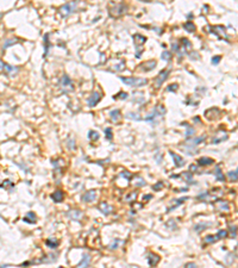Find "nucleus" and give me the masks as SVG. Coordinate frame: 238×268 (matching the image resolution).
I'll return each mask as SVG.
<instances>
[{
    "label": "nucleus",
    "instance_id": "nucleus-42",
    "mask_svg": "<svg viewBox=\"0 0 238 268\" xmlns=\"http://www.w3.org/2000/svg\"><path fill=\"white\" fill-rule=\"evenodd\" d=\"M68 148L72 150H75L76 147H75V141H74V138L68 139Z\"/></svg>",
    "mask_w": 238,
    "mask_h": 268
},
{
    "label": "nucleus",
    "instance_id": "nucleus-37",
    "mask_svg": "<svg viewBox=\"0 0 238 268\" xmlns=\"http://www.w3.org/2000/svg\"><path fill=\"white\" fill-rule=\"evenodd\" d=\"M126 117L130 118V119H133V120H141L142 118L139 117V115H137V113H135V112H129L128 115H126Z\"/></svg>",
    "mask_w": 238,
    "mask_h": 268
},
{
    "label": "nucleus",
    "instance_id": "nucleus-28",
    "mask_svg": "<svg viewBox=\"0 0 238 268\" xmlns=\"http://www.w3.org/2000/svg\"><path fill=\"white\" fill-rule=\"evenodd\" d=\"M123 243V241H120L119 238H114L110 244H108V249H112V250H114V249H117L119 247V244H121Z\"/></svg>",
    "mask_w": 238,
    "mask_h": 268
},
{
    "label": "nucleus",
    "instance_id": "nucleus-10",
    "mask_svg": "<svg viewBox=\"0 0 238 268\" xmlns=\"http://www.w3.org/2000/svg\"><path fill=\"white\" fill-rule=\"evenodd\" d=\"M147 260H148V265H149L150 267H154V266H156V265L158 263L160 256H158L157 254H155V253H148Z\"/></svg>",
    "mask_w": 238,
    "mask_h": 268
},
{
    "label": "nucleus",
    "instance_id": "nucleus-46",
    "mask_svg": "<svg viewBox=\"0 0 238 268\" xmlns=\"http://www.w3.org/2000/svg\"><path fill=\"white\" fill-rule=\"evenodd\" d=\"M136 186H138V187H143V186H145V181H144V179L138 178V179H137V182H136Z\"/></svg>",
    "mask_w": 238,
    "mask_h": 268
},
{
    "label": "nucleus",
    "instance_id": "nucleus-33",
    "mask_svg": "<svg viewBox=\"0 0 238 268\" xmlns=\"http://www.w3.org/2000/svg\"><path fill=\"white\" fill-rule=\"evenodd\" d=\"M216 236H217V238H218V241H219V240H223V238H225L227 236V231L224 230V229H220V230H218Z\"/></svg>",
    "mask_w": 238,
    "mask_h": 268
},
{
    "label": "nucleus",
    "instance_id": "nucleus-57",
    "mask_svg": "<svg viewBox=\"0 0 238 268\" xmlns=\"http://www.w3.org/2000/svg\"><path fill=\"white\" fill-rule=\"evenodd\" d=\"M151 198H152L151 194H149V195H144V197H143V200H147V199H151Z\"/></svg>",
    "mask_w": 238,
    "mask_h": 268
},
{
    "label": "nucleus",
    "instance_id": "nucleus-34",
    "mask_svg": "<svg viewBox=\"0 0 238 268\" xmlns=\"http://www.w3.org/2000/svg\"><path fill=\"white\" fill-rule=\"evenodd\" d=\"M161 59H162L163 61H167V62H169L170 61V59H172V55L169 51H167V50H164L162 54H161Z\"/></svg>",
    "mask_w": 238,
    "mask_h": 268
},
{
    "label": "nucleus",
    "instance_id": "nucleus-11",
    "mask_svg": "<svg viewBox=\"0 0 238 268\" xmlns=\"http://www.w3.org/2000/svg\"><path fill=\"white\" fill-rule=\"evenodd\" d=\"M169 154H170V156L173 157L174 162H175V166L177 167V168H180V167H184V160L180 156V155H177V154H175L173 151H169Z\"/></svg>",
    "mask_w": 238,
    "mask_h": 268
},
{
    "label": "nucleus",
    "instance_id": "nucleus-9",
    "mask_svg": "<svg viewBox=\"0 0 238 268\" xmlns=\"http://www.w3.org/2000/svg\"><path fill=\"white\" fill-rule=\"evenodd\" d=\"M67 217L70 218L72 221L79 222V221L82 218V212L79 211V210H69V211L67 212Z\"/></svg>",
    "mask_w": 238,
    "mask_h": 268
},
{
    "label": "nucleus",
    "instance_id": "nucleus-5",
    "mask_svg": "<svg viewBox=\"0 0 238 268\" xmlns=\"http://www.w3.org/2000/svg\"><path fill=\"white\" fill-rule=\"evenodd\" d=\"M164 113H165V108H164L162 105H158V106L155 107V110H154V112H152L151 115L147 116L144 119L148 120V122H151V120H154L156 117H162Z\"/></svg>",
    "mask_w": 238,
    "mask_h": 268
},
{
    "label": "nucleus",
    "instance_id": "nucleus-25",
    "mask_svg": "<svg viewBox=\"0 0 238 268\" xmlns=\"http://www.w3.org/2000/svg\"><path fill=\"white\" fill-rule=\"evenodd\" d=\"M214 175H216V179L218 181H224V174H223V172L220 169V166L219 164H217L216 166V171H214Z\"/></svg>",
    "mask_w": 238,
    "mask_h": 268
},
{
    "label": "nucleus",
    "instance_id": "nucleus-60",
    "mask_svg": "<svg viewBox=\"0 0 238 268\" xmlns=\"http://www.w3.org/2000/svg\"><path fill=\"white\" fill-rule=\"evenodd\" d=\"M58 268H63V267H58Z\"/></svg>",
    "mask_w": 238,
    "mask_h": 268
},
{
    "label": "nucleus",
    "instance_id": "nucleus-2",
    "mask_svg": "<svg viewBox=\"0 0 238 268\" xmlns=\"http://www.w3.org/2000/svg\"><path fill=\"white\" fill-rule=\"evenodd\" d=\"M76 5H77V2L76 1H73V2H67L65 4L60 11H61V16L62 17H67V16H69L70 13H73L76 9Z\"/></svg>",
    "mask_w": 238,
    "mask_h": 268
},
{
    "label": "nucleus",
    "instance_id": "nucleus-8",
    "mask_svg": "<svg viewBox=\"0 0 238 268\" xmlns=\"http://www.w3.org/2000/svg\"><path fill=\"white\" fill-rule=\"evenodd\" d=\"M169 73H170V69H164L162 72H160V74H158L157 79H156V87H157V88L161 87V85L165 81V79L168 77Z\"/></svg>",
    "mask_w": 238,
    "mask_h": 268
},
{
    "label": "nucleus",
    "instance_id": "nucleus-49",
    "mask_svg": "<svg viewBox=\"0 0 238 268\" xmlns=\"http://www.w3.org/2000/svg\"><path fill=\"white\" fill-rule=\"evenodd\" d=\"M227 135H225L224 137H220V138H214L213 139V144H217V143H219V142H223V141H225V139H227Z\"/></svg>",
    "mask_w": 238,
    "mask_h": 268
},
{
    "label": "nucleus",
    "instance_id": "nucleus-12",
    "mask_svg": "<svg viewBox=\"0 0 238 268\" xmlns=\"http://www.w3.org/2000/svg\"><path fill=\"white\" fill-rule=\"evenodd\" d=\"M208 29H210V32L214 33L217 37H219V33H221L223 36H225V38H227V36L225 35V28L224 26H220V25H218V26H210Z\"/></svg>",
    "mask_w": 238,
    "mask_h": 268
},
{
    "label": "nucleus",
    "instance_id": "nucleus-44",
    "mask_svg": "<svg viewBox=\"0 0 238 268\" xmlns=\"http://www.w3.org/2000/svg\"><path fill=\"white\" fill-rule=\"evenodd\" d=\"M105 134H106V138L107 139H112V129H110V128H106L105 129Z\"/></svg>",
    "mask_w": 238,
    "mask_h": 268
},
{
    "label": "nucleus",
    "instance_id": "nucleus-55",
    "mask_svg": "<svg viewBox=\"0 0 238 268\" xmlns=\"http://www.w3.org/2000/svg\"><path fill=\"white\" fill-rule=\"evenodd\" d=\"M208 197V192H204L198 195V199H203V198H207Z\"/></svg>",
    "mask_w": 238,
    "mask_h": 268
},
{
    "label": "nucleus",
    "instance_id": "nucleus-20",
    "mask_svg": "<svg viewBox=\"0 0 238 268\" xmlns=\"http://www.w3.org/2000/svg\"><path fill=\"white\" fill-rule=\"evenodd\" d=\"M187 199H188V197H182V198H180V199H177V200H175L176 203L174 204L173 206H170V207H168V209H167V212H172V211H174V210H175L176 207H179L180 205H182V204H184V202L187 200Z\"/></svg>",
    "mask_w": 238,
    "mask_h": 268
},
{
    "label": "nucleus",
    "instance_id": "nucleus-59",
    "mask_svg": "<svg viewBox=\"0 0 238 268\" xmlns=\"http://www.w3.org/2000/svg\"><path fill=\"white\" fill-rule=\"evenodd\" d=\"M4 64H5V63H2V61H0V70H1V69H4Z\"/></svg>",
    "mask_w": 238,
    "mask_h": 268
},
{
    "label": "nucleus",
    "instance_id": "nucleus-19",
    "mask_svg": "<svg viewBox=\"0 0 238 268\" xmlns=\"http://www.w3.org/2000/svg\"><path fill=\"white\" fill-rule=\"evenodd\" d=\"M211 225H213L212 223H205V222H201V223H198V224L194 225V231L195 232H201L203 230H205L206 228H208V226H211Z\"/></svg>",
    "mask_w": 238,
    "mask_h": 268
},
{
    "label": "nucleus",
    "instance_id": "nucleus-24",
    "mask_svg": "<svg viewBox=\"0 0 238 268\" xmlns=\"http://www.w3.org/2000/svg\"><path fill=\"white\" fill-rule=\"evenodd\" d=\"M23 221L24 222H26V223H30V224H33V223H36V216L33 212H28L26 216L23 218Z\"/></svg>",
    "mask_w": 238,
    "mask_h": 268
},
{
    "label": "nucleus",
    "instance_id": "nucleus-21",
    "mask_svg": "<svg viewBox=\"0 0 238 268\" xmlns=\"http://www.w3.org/2000/svg\"><path fill=\"white\" fill-rule=\"evenodd\" d=\"M182 125L184 126H186V129H187V131H186V138H191L193 135L195 134V129L193 128V126H191L188 123H182Z\"/></svg>",
    "mask_w": 238,
    "mask_h": 268
},
{
    "label": "nucleus",
    "instance_id": "nucleus-52",
    "mask_svg": "<svg viewBox=\"0 0 238 268\" xmlns=\"http://www.w3.org/2000/svg\"><path fill=\"white\" fill-rule=\"evenodd\" d=\"M172 49H173V51H175V53H179V51H180L177 43H175V42H172Z\"/></svg>",
    "mask_w": 238,
    "mask_h": 268
},
{
    "label": "nucleus",
    "instance_id": "nucleus-43",
    "mask_svg": "<svg viewBox=\"0 0 238 268\" xmlns=\"http://www.w3.org/2000/svg\"><path fill=\"white\" fill-rule=\"evenodd\" d=\"M177 84H172V85H169L168 87H167V91L168 92H176L177 91Z\"/></svg>",
    "mask_w": 238,
    "mask_h": 268
},
{
    "label": "nucleus",
    "instance_id": "nucleus-30",
    "mask_svg": "<svg viewBox=\"0 0 238 268\" xmlns=\"http://www.w3.org/2000/svg\"><path fill=\"white\" fill-rule=\"evenodd\" d=\"M110 118L113 120V122H117L119 118H120V111L119 110H112L110 112Z\"/></svg>",
    "mask_w": 238,
    "mask_h": 268
},
{
    "label": "nucleus",
    "instance_id": "nucleus-16",
    "mask_svg": "<svg viewBox=\"0 0 238 268\" xmlns=\"http://www.w3.org/2000/svg\"><path fill=\"white\" fill-rule=\"evenodd\" d=\"M133 41H135V43H136L137 49H138V48L141 49L142 44H144V43L147 42V37H144V36L141 35V33H136V35L133 36Z\"/></svg>",
    "mask_w": 238,
    "mask_h": 268
},
{
    "label": "nucleus",
    "instance_id": "nucleus-23",
    "mask_svg": "<svg viewBox=\"0 0 238 268\" xmlns=\"http://www.w3.org/2000/svg\"><path fill=\"white\" fill-rule=\"evenodd\" d=\"M198 163H199V166H210V164L214 163V160L211 157H200L198 160Z\"/></svg>",
    "mask_w": 238,
    "mask_h": 268
},
{
    "label": "nucleus",
    "instance_id": "nucleus-51",
    "mask_svg": "<svg viewBox=\"0 0 238 268\" xmlns=\"http://www.w3.org/2000/svg\"><path fill=\"white\" fill-rule=\"evenodd\" d=\"M165 225H167V226H172V230H175V229L177 228V225L174 223L173 219H170V221H169V222H168V223H167Z\"/></svg>",
    "mask_w": 238,
    "mask_h": 268
},
{
    "label": "nucleus",
    "instance_id": "nucleus-17",
    "mask_svg": "<svg viewBox=\"0 0 238 268\" xmlns=\"http://www.w3.org/2000/svg\"><path fill=\"white\" fill-rule=\"evenodd\" d=\"M99 210H100V212H101L102 214L108 216V214L112 212L113 207H112V206H110L107 203H101L100 205H99Z\"/></svg>",
    "mask_w": 238,
    "mask_h": 268
},
{
    "label": "nucleus",
    "instance_id": "nucleus-7",
    "mask_svg": "<svg viewBox=\"0 0 238 268\" xmlns=\"http://www.w3.org/2000/svg\"><path fill=\"white\" fill-rule=\"evenodd\" d=\"M100 99H101V94L99 92H93L87 100V105L89 107H94L100 101Z\"/></svg>",
    "mask_w": 238,
    "mask_h": 268
},
{
    "label": "nucleus",
    "instance_id": "nucleus-48",
    "mask_svg": "<svg viewBox=\"0 0 238 268\" xmlns=\"http://www.w3.org/2000/svg\"><path fill=\"white\" fill-rule=\"evenodd\" d=\"M230 231H231V236L236 238V225H230Z\"/></svg>",
    "mask_w": 238,
    "mask_h": 268
},
{
    "label": "nucleus",
    "instance_id": "nucleus-15",
    "mask_svg": "<svg viewBox=\"0 0 238 268\" xmlns=\"http://www.w3.org/2000/svg\"><path fill=\"white\" fill-rule=\"evenodd\" d=\"M156 64H157V62L151 60V61H148V62L142 63L141 66H139V68H143L144 72H149V70H152L154 68H156Z\"/></svg>",
    "mask_w": 238,
    "mask_h": 268
},
{
    "label": "nucleus",
    "instance_id": "nucleus-56",
    "mask_svg": "<svg viewBox=\"0 0 238 268\" xmlns=\"http://www.w3.org/2000/svg\"><path fill=\"white\" fill-rule=\"evenodd\" d=\"M191 57H192V60H194V57L199 59V55H198V54H195V53H192V54H191ZM196 59H195V60H196Z\"/></svg>",
    "mask_w": 238,
    "mask_h": 268
},
{
    "label": "nucleus",
    "instance_id": "nucleus-40",
    "mask_svg": "<svg viewBox=\"0 0 238 268\" xmlns=\"http://www.w3.org/2000/svg\"><path fill=\"white\" fill-rule=\"evenodd\" d=\"M227 175H229V178H230L232 181H235V182L237 181V169L233 172H229Z\"/></svg>",
    "mask_w": 238,
    "mask_h": 268
},
{
    "label": "nucleus",
    "instance_id": "nucleus-13",
    "mask_svg": "<svg viewBox=\"0 0 238 268\" xmlns=\"http://www.w3.org/2000/svg\"><path fill=\"white\" fill-rule=\"evenodd\" d=\"M91 263V255L89 254H84V256L81 259V261L79 262V265L76 268H87Z\"/></svg>",
    "mask_w": 238,
    "mask_h": 268
},
{
    "label": "nucleus",
    "instance_id": "nucleus-32",
    "mask_svg": "<svg viewBox=\"0 0 238 268\" xmlns=\"http://www.w3.org/2000/svg\"><path fill=\"white\" fill-rule=\"evenodd\" d=\"M218 241V238H217L216 235H207L205 237V242L206 243H208V244H211V243H214Z\"/></svg>",
    "mask_w": 238,
    "mask_h": 268
},
{
    "label": "nucleus",
    "instance_id": "nucleus-3",
    "mask_svg": "<svg viewBox=\"0 0 238 268\" xmlns=\"http://www.w3.org/2000/svg\"><path fill=\"white\" fill-rule=\"evenodd\" d=\"M126 11H128V6L125 4H119V5H114L112 9H110L108 13L111 16H113V17H117V16L124 14Z\"/></svg>",
    "mask_w": 238,
    "mask_h": 268
},
{
    "label": "nucleus",
    "instance_id": "nucleus-35",
    "mask_svg": "<svg viewBox=\"0 0 238 268\" xmlns=\"http://www.w3.org/2000/svg\"><path fill=\"white\" fill-rule=\"evenodd\" d=\"M192 174L193 173H191V172H186V173H184V176L186 178V180L189 182V183H192V185H194V183H196V182L192 179Z\"/></svg>",
    "mask_w": 238,
    "mask_h": 268
},
{
    "label": "nucleus",
    "instance_id": "nucleus-58",
    "mask_svg": "<svg viewBox=\"0 0 238 268\" xmlns=\"http://www.w3.org/2000/svg\"><path fill=\"white\" fill-rule=\"evenodd\" d=\"M191 171H196V166L192 164V166H191Z\"/></svg>",
    "mask_w": 238,
    "mask_h": 268
},
{
    "label": "nucleus",
    "instance_id": "nucleus-22",
    "mask_svg": "<svg viewBox=\"0 0 238 268\" xmlns=\"http://www.w3.org/2000/svg\"><path fill=\"white\" fill-rule=\"evenodd\" d=\"M51 199L55 203H61L63 200V192L62 191H56L51 194Z\"/></svg>",
    "mask_w": 238,
    "mask_h": 268
},
{
    "label": "nucleus",
    "instance_id": "nucleus-47",
    "mask_svg": "<svg viewBox=\"0 0 238 268\" xmlns=\"http://www.w3.org/2000/svg\"><path fill=\"white\" fill-rule=\"evenodd\" d=\"M162 187H163V182H158L157 185H154V186H152V190H154V191H160Z\"/></svg>",
    "mask_w": 238,
    "mask_h": 268
},
{
    "label": "nucleus",
    "instance_id": "nucleus-14",
    "mask_svg": "<svg viewBox=\"0 0 238 268\" xmlns=\"http://www.w3.org/2000/svg\"><path fill=\"white\" fill-rule=\"evenodd\" d=\"M205 138H206V136H205V135H203V136H199V137H195V138L188 139V142H187V144H186V145L194 148L195 145H198V144H200L203 141H205Z\"/></svg>",
    "mask_w": 238,
    "mask_h": 268
},
{
    "label": "nucleus",
    "instance_id": "nucleus-29",
    "mask_svg": "<svg viewBox=\"0 0 238 268\" xmlns=\"http://www.w3.org/2000/svg\"><path fill=\"white\" fill-rule=\"evenodd\" d=\"M19 41L17 40V38H10V40H6L5 43H4V45H2V49L5 50V49H7L9 47H11L13 44H16V43H18Z\"/></svg>",
    "mask_w": 238,
    "mask_h": 268
},
{
    "label": "nucleus",
    "instance_id": "nucleus-50",
    "mask_svg": "<svg viewBox=\"0 0 238 268\" xmlns=\"http://www.w3.org/2000/svg\"><path fill=\"white\" fill-rule=\"evenodd\" d=\"M136 195H137V193L136 192L131 193V194H129V195L126 197V200H129V202H133V199L136 198Z\"/></svg>",
    "mask_w": 238,
    "mask_h": 268
},
{
    "label": "nucleus",
    "instance_id": "nucleus-6",
    "mask_svg": "<svg viewBox=\"0 0 238 268\" xmlns=\"http://www.w3.org/2000/svg\"><path fill=\"white\" fill-rule=\"evenodd\" d=\"M81 199H82V202H85V203L94 202V200L97 199V191L91 190V191H88V192H85L81 195Z\"/></svg>",
    "mask_w": 238,
    "mask_h": 268
},
{
    "label": "nucleus",
    "instance_id": "nucleus-36",
    "mask_svg": "<svg viewBox=\"0 0 238 268\" xmlns=\"http://www.w3.org/2000/svg\"><path fill=\"white\" fill-rule=\"evenodd\" d=\"M120 176H121V178H124V179H126V180L129 181V180H131V179H132V173L124 171V172H121V173H120Z\"/></svg>",
    "mask_w": 238,
    "mask_h": 268
},
{
    "label": "nucleus",
    "instance_id": "nucleus-53",
    "mask_svg": "<svg viewBox=\"0 0 238 268\" xmlns=\"http://www.w3.org/2000/svg\"><path fill=\"white\" fill-rule=\"evenodd\" d=\"M181 42L184 43V47H188V48H191V47H192V44H191V42H189V41H188L187 38H182V40H181Z\"/></svg>",
    "mask_w": 238,
    "mask_h": 268
},
{
    "label": "nucleus",
    "instance_id": "nucleus-38",
    "mask_svg": "<svg viewBox=\"0 0 238 268\" xmlns=\"http://www.w3.org/2000/svg\"><path fill=\"white\" fill-rule=\"evenodd\" d=\"M219 204V209L220 210H225V211H229V209H230V206H229V204L226 202H221V200H219L218 202Z\"/></svg>",
    "mask_w": 238,
    "mask_h": 268
},
{
    "label": "nucleus",
    "instance_id": "nucleus-41",
    "mask_svg": "<svg viewBox=\"0 0 238 268\" xmlns=\"http://www.w3.org/2000/svg\"><path fill=\"white\" fill-rule=\"evenodd\" d=\"M128 96H129L128 93H125V92H120V93H118V94L114 96V99H123V100H125Z\"/></svg>",
    "mask_w": 238,
    "mask_h": 268
},
{
    "label": "nucleus",
    "instance_id": "nucleus-27",
    "mask_svg": "<svg viewBox=\"0 0 238 268\" xmlns=\"http://www.w3.org/2000/svg\"><path fill=\"white\" fill-rule=\"evenodd\" d=\"M45 244L49 247V248H51V249H55V248H57V246H58V241H57L56 238H48V240L45 241Z\"/></svg>",
    "mask_w": 238,
    "mask_h": 268
},
{
    "label": "nucleus",
    "instance_id": "nucleus-31",
    "mask_svg": "<svg viewBox=\"0 0 238 268\" xmlns=\"http://www.w3.org/2000/svg\"><path fill=\"white\" fill-rule=\"evenodd\" d=\"M99 132L98 131H95V130H91L89 132H88V138L91 139V141H97V139H99Z\"/></svg>",
    "mask_w": 238,
    "mask_h": 268
},
{
    "label": "nucleus",
    "instance_id": "nucleus-39",
    "mask_svg": "<svg viewBox=\"0 0 238 268\" xmlns=\"http://www.w3.org/2000/svg\"><path fill=\"white\" fill-rule=\"evenodd\" d=\"M48 37H49V33H45V35H44V44H45V48H44V49H45V54H44V55H46V54H48V51H49V40H48Z\"/></svg>",
    "mask_w": 238,
    "mask_h": 268
},
{
    "label": "nucleus",
    "instance_id": "nucleus-45",
    "mask_svg": "<svg viewBox=\"0 0 238 268\" xmlns=\"http://www.w3.org/2000/svg\"><path fill=\"white\" fill-rule=\"evenodd\" d=\"M220 60H221V57L219 56V55H217V56H213L212 57V64H218L219 62H220Z\"/></svg>",
    "mask_w": 238,
    "mask_h": 268
},
{
    "label": "nucleus",
    "instance_id": "nucleus-26",
    "mask_svg": "<svg viewBox=\"0 0 238 268\" xmlns=\"http://www.w3.org/2000/svg\"><path fill=\"white\" fill-rule=\"evenodd\" d=\"M184 29L188 32H194L196 30V26L193 21H186L184 24Z\"/></svg>",
    "mask_w": 238,
    "mask_h": 268
},
{
    "label": "nucleus",
    "instance_id": "nucleus-18",
    "mask_svg": "<svg viewBox=\"0 0 238 268\" xmlns=\"http://www.w3.org/2000/svg\"><path fill=\"white\" fill-rule=\"evenodd\" d=\"M4 69H5V72L10 75V76L16 75L17 73H18V70H19L18 67H13V66H10V64H7V63L4 64Z\"/></svg>",
    "mask_w": 238,
    "mask_h": 268
},
{
    "label": "nucleus",
    "instance_id": "nucleus-54",
    "mask_svg": "<svg viewBox=\"0 0 238 268\" xmlns=\"http://www.w3.org/2000/svg\"><path fill=\"white\" fill-rule=\"evenodd\" d=\"M184 268H196V265L194 262H188V263L184 265Z\"/></svg>",
    "mask_w": 238,
    "mask_h": 268
},
{
    "label": "nucleus",
    "instance_id": "nucleus-1",
    "mask_svg": "<svg viewBox=\"0 0 238 268\" xmlns=\"http://www.w3.org/2000/svg\"><path fill=\"white\" fill-rule=\"evenodd\" d=\"M120 80L125 85L130 87H141L148 84V80L144 77H126V76H120Z\"/></svg>",
    "mask_w": 238,
    "mask_h": 268
},
{
    "label": "nucleus",
    "instance_id": "nucleus-4",
    "mask_svg": "<svg viewBox=\"0 0 238 268\" xmlns=\"http://www.w3.org/2000/svg\"><path fill=\"white\" fill-rule=\"evenodd\" d=\"M60 85L63 88V92H69V91H73V82H72V79L68 76V75H63L61 79H60Z\"/></svg>",
    "mask_w": 238,
    "mask_h": 268
}]
</instances>
